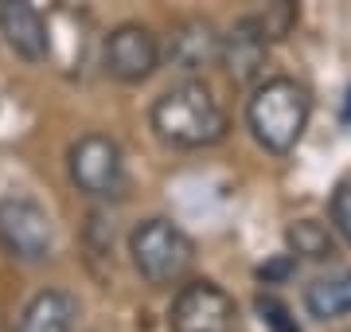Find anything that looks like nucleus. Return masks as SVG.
<instances>
[{
    "label": "nucleus",
    "instance_id": "nucleus-1",
    "mask_svg": "<svg viewBox=\"0 0 351 332\" xmlns=\"http://www.w3.org/2000/svg\"><path fill=\"white\" fill-rule=\"evenodd\" d=\"M152 129L172 149H211L226 137V110L207 82L184 78L152 102Z\"/></svg>",
    "mask_w": 351,
    "mask_h": 332
},
{
    "label": "nucleus",
    "instance_id": "nucleus-2",
    "mask_svg": "<svg viewBox=\"0 0 351 332\" xmlns=\"http://www.w3.org/2000/svg\"><path fill=\"white\" fill-rule=\"evenodd\" d=\"M313 114V98L297 78H265L262 86L250 94L246 102V126H250L254 141L262 145L265 153L285 156L297 149V141L304 137Z\"/></svg>",
    "mask_w": 351,
    "mask_h": 332
},
{
    "label": "nucleus",
    "instance_id": "nucleus-3",
    "mask_svg": "<svg viewBox=\"0 0 351 332\" xmlns=\"http://www.w3.org/2000/svg\"><path fill=\"white\" fill-rule=\"evenodd\" d=\"M129 258L152 289H168L188 278V270L195 266V243L180 223L152 215L129 230Z\"/></svg>",
    "mask_w": 351,
    "mask_h": 332
},
{
    "label": "nucleus",
    "instance_id": "nucleus-4",
    "mask_svg": "<svg viewBox=\"0 0 351 332\" xmlns=\"http://www.w3.org/2000/svg\"><path fill=\"white\" fill-rule=\"evenodd\" d=\"M66 172H71V184L90 200H117L125 192V156H121V145L106 133L78 137L66 153Z\"/></svg>",
    "mask_w": 351,
    "mask_h": 332
},
{
    "label": "nucleus",
    "instance_id": "nucleus-5",
    "mask_svg": "<svg viewBox=\"0 0 351 332\" xmlns=\"http://www.w3.org/2000/svg\"><path fill=\"white\" fill-rule=\"evenodd\" d=\"M0 250L20 262H43L55 250V223L47 207L32 195H4L0 200Z\"/></svg>",
    "mask_w": 351,
    "mask_h": 332
},
{
    "label": "nucleus",
    "instance_id": "nucleus-6",
    "mask_svg": "<svg viewBox=\"0 0 351 332\" xmlns=\"http://www.w3.org/2000/svg\"><path fill=\"white\" fill-rule=\"evenodd\" d=\"M172 332H242L234 297L215 281H188L168 313Z\"/></svg>",
    "mask_w": 351,
    "mask_h": 332
},
{
    "label": "nucleus",
    "instance_id": "nucleus-7",
    "mask_svg": "<svg viewBox=\"0 0 351 332\" xmlns=\"http://www.w3.org/2000/svg\"><path fill=\"white\" fill-rule=\"evenodd\" d=\"M101 67L106 75L125 82V86H137V82H149L160 67V39L152 36L145 24H121L106 36V47H101Z\"/></svg>",
    "mask_w": 351,
    "mask_h": 332
},
{
    "label": "nucleus",
    "instance_id": "nucleus-8",
    "mask_svg": "<svg viewBox=\"0 0 351 332\" xmlns=\"http://www.w3.org/2000/svg\"><path fill=\"white\" fill-rule=\"evenodd\" d=\"M219 32H215L211 20H199V16H191V20H180V24L168 32L160 47V63H168L172 71L180 75H199L207 67L219 63Z\"/></svg>",
    "mask_w": 351,
    "mask_h": 332
},
{
    "label": "nucleus",
    "instance_id": "nucleus-9",
    "mask_svg": "<svg viewBox=\"0 0 351 332\" xmlns=\"http://www.w3.org/2000/svg\"><path fill=\"white\" fill-rule=\"evenodd\" d=\"M0 36L27 63H43L51 55V27L32 0H0Z\"/></svg>",
    "mask_w": 351,
    "mask_h": 332
},
{
    "label": "nucleus",
    "instance_id": "nucleus-10",
    "mask_svg": "<svg viewBox=\"0 0 351 332\" xmlns=\"http://www.w3.org/2000/svg\"><path fill=\"white\" fill-rule=\"evenodd\" d=\"M265 59H269V39L246 16L219 39V63L226 67L234 86H254L265 75Z\"/></svg>",
    "mask_w": 351,
    "mask_h": 332
},
{
    "label": "nucleus",
    "instance_id": "nucleus-11",
    "mask_svg": "<svg viewBox=\"0 0 351 332\" xmlns=\"http://www.w3.org/2000/svg\"><path fill=\"white\" fill-rule=\"evenodd\" d=\"M78 317V301L66 289H43L24 305L16 332H71Z\"/></svg>",
    "mask_w": 351,
    "mask_h": 332
},
{
    "label": "nucleus",
    "instance_id": "nucleus-12",
    "mask_svg": "<svg viewBox=\"0 0 351 332\" xmlns=\"http://www.w3.org/2000/svg\"><path fill=\"white\" fill-rule=\"evenodd\" d=\"M304 309H308L316 320L348 317L351 313V270H339V274L316 278L313 285L304 289Z\"/></svg>",
    "mask_w": 351,
    "mask_h": 332
},
{
    "label": "nucleus",
    "instance_id": "nucleus-13",
    "mask_svg": "<svg viewBox=\"0 0 351 332\" xmlns=\"http://www.w3.org/2000/svg\"><path fill=\"white\" fill-rule=\"evenodd\" d=\"M246 20H250L269 43H281V39L293 36V27L301 20V0H250Z\"/></svg>",
    "mask_w": 351,
    "mask_h": 332
},
{
    "label": "nucleus",
    "instance_id": "nucleus-14",
    "mask_svg": "<svg viewBox=\"0 0 351 332\" xmlns=\"http://www.w3.org/2000/svg\"><path fill=\"white\" fill-rule=\"evenodd\" d=\"M285 243H289L293 254L308 258V262H328V258L336 254L332 230H328L324 223H316V219H297V223H289Z\"/></svg>",
    "mask_w": 351,
    "mask_h": 332
},
{
    "label": "nucleus",
    "instance_id": "nucleus-15",
    "mask_svg": "<svg viewBox=\"0 0 351 332\" xmlns=\"http://www.w3.org/2000/svg\"><path fill=\"white\" fill-rule=\"evenodd\" d=\"M258 317H262V324L269 332H301V324H297V317L289 313L285 301H277V297H258Z\"/></svg>",
    "mask_w": 351,
    "mask_h": 332
},
{
    "label": "nucleus",
    "instance_id": "nucleus-16",
    "mask_svg": "<svg viewBox=\"0 0 351 332\" xmlns=\"http://www.w3.org/2000/svg\"><path fill=\"white\" fill-rule=\"evenodd\" d=\"M328 215H332V230H336L343 243H351V184H339L332 204H328Z\"/></svg>",
    "mask_w": 351,
    "mask_h": 332
},
{
    "label": "nucleus",
    "instance_id": "nucleus-17",
    "mask_svg": "<svg viewBox=\"0 0 351 332\" xmlns=\"http://www.w3.org/2000/svg\"><path fill=\"white\" fill-rule=\"evenodd\" d=\"M339 117H343V126L351 129V86H348V98H343V114H339Z\"/></svg>",
    "mask_w": 351,
    "mask_h": 332
}]
</instances>
